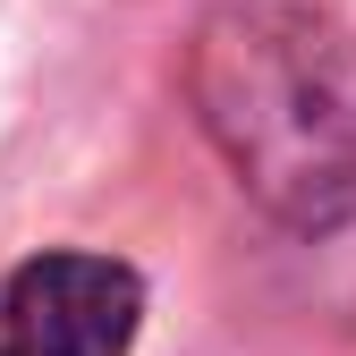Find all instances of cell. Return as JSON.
<instances>
[{
    "instance_id": "obj_1",
    "label": "cell",
    "mask_w": 356,
    "mask_h": 356,
    "mask_svg": "<svg viewBox=\"0 0 356 356\" xmlns=\"http://www.w3.org/2000/svg\"><path fill=\"white\" fill-rule=\"evenodd\" d=\"M187 94L204 136L280 220H356V34L297 9H220L195 34Z\"/></svg>"
},
{
    "instance_id": "obj_2",
    "label": "cell",
    "mask_w": 356,
    "mask_h": 356,
    "mask_svg": "<svg viewBox=\"0 0 356 356\" xmlns=\"http://www.w3.org/2000/svg\"><path fill=\"white\" fill-rule=\"evenodd\" d=\"M145 289L111 254H42L9 280L0 356H127Z\"/></svg>"
}]
</instances>
